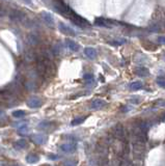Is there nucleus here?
<instances>
[{"label":"nucleus","instance_id":"f257e3e1","mask_svg":"<svg viewBox=\"0 0 165 166\" xmlns=\"http://www.w3.org/2000/svg\"><path fill=\"white\" fill-rule=\"evenodd\" d=\"M54 10H56L57 13H59L62 16H64L66 18H69V19H70L71 17L73 16L74 13H75L66 2H62V1L54 2Z\"/></svg>","mask_w":165,"mask_h":166},{"label":"nucleus","instance_id":"f03ea898","mask_svg":"<svg viewBox=\"0 0 165 166\" xmlns=\"http://www.w3.org/2000/svg\"><path fill=\"white\" fill-rule=\"evenodd\" d=\"M70 20L72 23H74L75 25H77L78 27H80V28H86V27H90V22L86 20V19L82 18L81 16H79L77 13H74L73 16L70 18Z\"/></svg>","mask_w":165,"mask_h":166},{"label":"nucleus","instance_id":"7ed1b4c3","mask_svg":"<svg viewBox=\"0 0 165 166\" xmlns=\"http://www.w3.org/2000/svg\"><path fill=\"white\" fill-rule=\"evenodd\" d=\"M10 18L12 21L16 22V23H22L25 20V15L23 14L22 12H20V10H12L10 14Z\"/></svg>","mask_w":165,"mask_h":166},{"label":"nucleus","instance_id":"20e7f679","mask_svg":"<svg viewBox=\"0 0 165 166\" xmlns=\"http://www.w3.org/2000/svg\"><path fill=\"white\" fill-rule=\"evenodd\" d=\"M30 139L33 143L38 145H43L47 142L48 140V137L46 135H43V134H32L30 136Z\"/></svg>","mask_w":165,"mask_h":166},{"label":"nucleus","instance_id":"39448f33","mask_svg":"<svg viewBox=\"0 0 165 166\" xmlns=\"http://www.w3.org/2000/svg\"><path fill=\"white\" fill-rule=\"evenodd\" d=\"M27 106L31 109H36V108H40L41 106L43 105V101L40 99L38 97H31L27 100L26 102Z\"/></svg>","mask_w":165,"mask_h":166},{"label":"nucleus","instance_id":"423d86ee","mask_svg":"<svg viewBox=\"0 0 165 166\" xmlns=\"http://www.w3.org/2000/svg\"><path fill=\"white\" fill-rule=\"evenodd\" d=\"M58 29L61 32L62 34H66V36H75L76 32L73 28H71L70 26H68L64 23H59L58 24Z\"/></svg>","mask_w":165,"mask_h":166},{"label":"nucleus","instance_id":"0eeeda50","mask_svg":"<svg viewBox=\"0 0 165 166\" xmlns=\"http://www.w3.org/2000/svg\"><path fill=\"white\" fill-rule=\"evenodd\" d=\"M107 105V102L104 101L103 99H95L90 104V109L92 110H101Z\"/></svg>","mask_w":165,"mask_h":166},{"label":"nucleus","instance_id":"6e6552de","mask_svg":"<svg viewBox=\"0 0 165 166\" xmlns=\"http://www.w3.org/2000/svg\"><path fill=\"white\" fill-rule=\"evenodd\" d=\"M77 148V145L75 142H69V143H64V145H60V150L64 153H67V154H71V153H74Z\"/></svg>","mask_w":165,"mask_h":166},{"label":"nucleus","instance_id":"1a4fd4ad","mask_svg":"<svg viewBox=\"0 0 165 166\" xmlns=\"http://www.w3.org/2000/svg\"><path fill=\"white\" fill-rule=\"evenodd\" d=\"M64 45H66V47L68 48L69 50H71L72 52H77V51H79V49H80V46L72 40H66Z\"/></svg>","mask_w":165,"mask_h":166},{"label":"nucleus","instance_id":"9d476101","mask_svg":"<svg viewBox=\"0 0 165 166\" xmlns=\"http://www.w3.org/2000/svg\"><path fill=\"white\" fill-rule=\"evenodd\" d=\"M41 15H42V18L44 19V21L47 23V25L50 26V27H53V26H54L53 16H52L50 13H47V12H43Z\"/></svg>","mask_w":165,"mask_h":166},{"label":"nucleus","instance_id":"9b49d317","mask_svg":"<svg viewBox=\"0 0 165 166\" xmlns=\"http://www.w3.org/2000/svg\"><path fill=\"white\" fill-rule=\"evenodd\" d=\"M84 54H85L86 57H88L90 59H95L97 57V51H95V48L92 47H86L84 49Z\"/></svg>","mask_w":165,"mask_h":166},{"label":"nucleus","instance_id":"f8f14e48","mask_svg":"<svg viewBox=\"0 0 165 166\" xmlns=\"http://www.w3.org/2000/svg\"><path fill=\"white\" fill-rule=\"evenodd\" d=\"M111 21L106 20L104 18H97L95 20V24L97 26H101V27H111Z\"/></svg>","mask_w":165,"mask_h":166},{"label":"nucleus","instance_id":"ddd939ff","mask_svg":"<svg viewBox=\"0 0 165 166\" xmlns=\"http://www.w3.org/2000/svg\"><path fill=\"white\" fill-rule=\"evenodd\" d=\"M38 160H40V157L34 153H30L26 156V162L29 163V164H34V163L38 162Z\"/></svg>","mask_w":165,"mask_h":166},{"label":"nucleus","instance_id":"4468645a","mask_svg":"<svg viewBox=\"0 0 165 166\" xmlns=\"http://www.w3.org/2000/svg\"><path fill=\"white\" fill-rule=\"evenodd\" d=\"M52 127H53V123H52V122L43 121L38 124V128L40 129V130H43V131H48V130H50Z\"/></svg>","mask_w":165,"mask_h":166},{"label":"nucleus","instance_id":"2eb2a0df","mask_svg":"<svg viewBox=\"0 0 165 166\" xmlns=\"http://www.w3.org/2000/svg\"><path fill=\"white\" fill-rule=\"evenodd\" d=\"M26 146H27V142L25 139H19L14 142V147L16 150H22V148H25Z\"/></svg>","mask_w":165,"mask_h":166},{"label":"nucleus","instance_id":"dca6fc26","mask_svg":"<svg viewBox=\"0 0 165 166\" xmlns=\"http://www.w3.org/2000/svg\"><path fill=\"white\" fill-rule=\"evenodd\" d=\"M142 86H143V84H142V82H140V81L131 82V83H130V85H129L130 88L133 89V90H138V89L142 88Z\"/></svg>","mask_w":165,"mask_h":166},{"label":"nucleus","instance_id":"f3484780","mask_svg":"<svg viewBox=\"0 0 165 166\" xmlns=\"http://www.w3.org/2000/svg\"><path fill=\"white\" fill-rule=\"evenodd\" d=\"M27 43L29 44V45H36V44L38 43V39L36 36H34V34H29V36H27Z\"/></svg>","mask_w":165,"mask_h":166},{"label":"nucleus","instance_id":"a211bd4d","mask_svg":"<svg viewBox=\"0 0 165 166\" xmlns=\"http://www.w3.org/2000/svg\"><path fill=\"white\" fill-rule=\"evenodd\" d=\"M86 119L85 116H82V117H76V119H74L73 121L71 122V126L75 127V126H78V124H81L83 123L84 121Z\"/></svg>","mask_w":165,"mask_h":166},{"label":"nucleus","instance_id":"6ab92c4d","mask_svg":"<svg viewBox=\"0 0 165 166\" xmlns=\"http://www.w3.org/2000/svg\"><path fill=\"white\" fill-rule=\"evenodd\" d=\"M136 74L138 76H141V77H145V76L149 75V71L144 67H139V69L136 70Z\"/></svg>","mask_w":165,"mask_h":166},{"label":"nucleus","instance_id":"aec40b11","mask_svg":"<svg viewBox=\"0 0 165 166\" xmlns=\"http://www.w3.org/2000/svg\"><path fill=\"white\" fill-rule=\"evenodd\" d=\"M26 112L24 110H16L13 112V116L16 117V119H22V117L25 116Z\"/></svg>","mask_w":165,"mask_h":166},{"label":"nucleus","instance_id":"412c9836","mask_svg":"<svg viewBox=\"0 0 165 166\" xmlns=\"http://www.w3.org/2000/svg\"><path fill=\"white\" fill-rule=\"evenodd\" d=\"M83 78H84V80L86 81V83H92V82H94V75L92 74H85V75L83 76Z\"/></svg>","mask_w":165,"mask_h":166},{"label":"nucleus","instance_id":"4be33fe9","mask_svg":"<svg viewBox=\"0 0 165 166\" xmlns=\"http://www.w3.org/2000/svg\"><path fill=\"white\" fill-rule=\"evenodd\" d=\"M157 84L159 85L160 87H162V88H165V78H162V77H159L157 78Z\"/></svg>","mask_w":165,"mask_h":166},{"label":"nucleus","instance_id":"5701e85b","mask_svg":"<svg viewBox=\"0 0 165 166\" xmlns=\"http://www.w3.org/2000/svg\"><path fill=\"white\" fill-rule=\"evenodd\" d=\"M64 166H77V162H76V161H72V160L64 161Z\"/></svg>","mask_w":165,"mask_h":166},{"label":"nucleus","instance_id":"b1692460","mask_svg":"<svg viewBox=\"0 0 165 166\" xmlns=\"http://www.w3.org/2000/svg\"><path fill=\"white\" fill-rule=\"evenodd\" d=\"M48 157H49V159H51V160H58V159H59V156L55 154H49Z\"/></svg>","mask_w":165,"mask_h":166},{"label":"nucleus","instance_id":"393cba45","mask_svg":"<svg viewBox=\"0 0 165 166\" xmlns=\"http://www.w3.org/2000/svg\"><path fill=\"white\" fill-rule=\"evenodd\" d=\"M157 41H158V43L161 44V45H165V36H159Z\"/></svg>","mask_w":165,"mask_h":166},{"label":"nucleus","instance_id":"a878e982","mask_svg":"<svg viewBox=\"0 0 165 166\" xmlns=\"http://www.w3.org/2000/svg\"><path fill=\"white\" fill-rule=\"evenodd\" d=\"M157 105L160 107H165V100H160V101H158Z\"/></svg>","mask_w":165,"mask_h":166},{"label":"nucleus","instance_id":"bb28decb","mask_svg":"<svg viewBox=\"0 0 165 166\" xmlns=\"http://www.w3.org/2000/svg\"><path fill=\"white\" fill-rule=\"evenodd\" d=\"M4 16H5V10L0 6V18H3Z\"/></svg>","mask_w":165,"mask_h":166},{"label":"nucleus","instance_id":"cd10ccee","mask_svg":"<svg viewBox=\"0 0 165 166\" xmlns=\"http://www.w3.org/2000/svg\"><path fill=\"white\" fill-rule=\"evenodd\" d=\"M10 166H20V165H18V164H12V165H10Z\"/></svg>","mask_w":165,"mask_h":166},{"label":"nucleus","instance_id":"c85d7f7f","mask_svg":"<svg viewBox=\"0 0 165 166\" xmlns=\"http://www.w3.org/2000/svg\"><path fill=\"white\" fill-rule=\"evenodd\" d=\"M42 166H51V165H49V164H44V165H42Z\"/></svg>","mask_w":165,"mask_h":166},{"label":"nucleus","instance_id":"c756f323","mask_svg":"<svg viewBox=\"0 0 165 166\" xmlns=\"http://www.w3.org/2000/svg\"><path fill=\"white\" fill-rule=\"evenodd\" d=\"M1 114H2V111H1V110H0V115H1Z\"/></svg>","mask_w":165,"mask_h":166},{"label":"nucleus","instance_id":"7c9ffc66","mask_svg":"<svg viewBox=\"0 0 165 166\" xmlns=\"http://www.w3.org/2000/svg\"><path fill=\"white\" fill-rule=\"evenodd\" d=\"M164 60H165V56H164Z\"/></svg>","mask_w":165,"mask_h":166}]
</instances>
